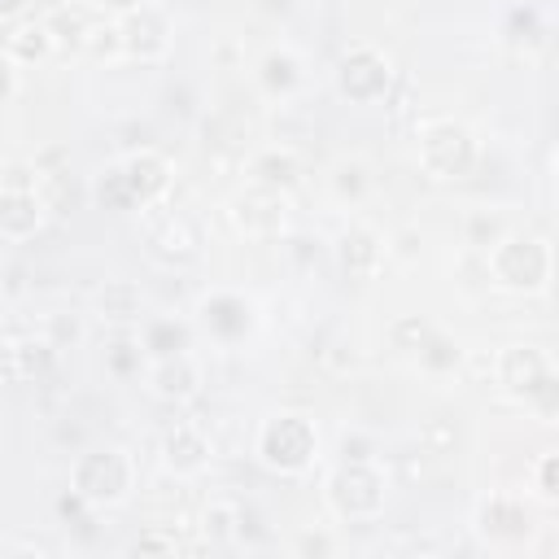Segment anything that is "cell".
Listing matches in <instances>:
<instances>
[{
	"mask_svg": "<svg viewBox=\"0 0 559 559\" xmlns=\"http://www.w3.org/2000/svg\"><path fill=\"white\" fill-rule=\"evenodd\" d=\"M476 520H480V528H485L489 537H507V542L528 537V528H533L524 502H515V498H507V493H493L489 502H480V515H476Z\"/></svg>",
	"mask_w": 559,
	"mask_h": 559,
	"instance_id": "obj_14",
	"label": "cell"
},
{
	"mask_svg": "<svg viewBox=\"0 0 559 559\" xmlns=\"http://www.w3.org/2000/svg\"><path fill=\"white\" fill-rule=\"evenodd\" d=\"M240 524H245L240 507H231V502H210L205 507V537L210 542H231L240 533Z\"/></svg>",
	"mask_w": 559,
	"mask_h": 559,
	"instance_id": "obj_25",
	"label": "cell"
},
{
	"mask_svg": "<svg viewBox=\"0 0 559 559\" xmlns=\"http://www.w3.org/2000/svg\"><path fill=\"white\" fill-rule=\"evenodd\" d=\"M26 4H31V0H0V17H17Z\"/></svg>",
	"mask_w": 559,
	"mask_h": 559,
	"instance_id": "obj_38",
	"label": "cell"
},
{
	"mask_svg": "<svg viewBox=\"0 0 559 559\" xmlns=\"http://www.w3.org/2000/svg\"><path fill=\"white\" fill-rule=\"evenodd\" d=\"M13 87H17V83H13V70H9V61H0V105L13 96Z\"/></svg>",
	"mask_w": 559,
	"mask_h": 559,
	"instance_id": "obj_36",
	"label": "cell"
},
{
	"mask_svg": "<svg viewBox=\"0 0 559 559\" xmlns=\"http://www.w3.org/2000/svg\"><path fill=\"white\" fill-rule=\"evenodd\" d=\"M393 336H397L402 349H419L424 336H428V323H419V319H402V323L393 328Z\"/></svg>",
	"mask_w": 559,
	"mask_h": 559,
	"instance_id": "obj_32",
	"label": "cell"
},
{
	"mask_svg": "<svg viewBox=\"0 0 559 559\" xmlns=\"http://www.w3.org/2000/svg\"><path fill=\"white\" fill-rule=\"evenodd\" d=\"M537 493L559 498V459L555 454H542V463H537Z\"/></svg>",
	"mask_w": 559,
	"mask_h": 559,
	"instance_id": "obj_31",
	"label": "cell"
},
{
	"mask_svg": "<svg viewBox=\"0 0 559 559\" xmlns=\"http://www.w3.org/2000/svg\"><path fill=\"white\" fill-rule=\"evenodd\" d=\"M144 349H148L153 358H175V354L188 349V328L175 323V319H153V323L144 328Z\"/></svg>",
	"mask_w": 559,
	"mask_h": 559,
	"instance_id": "obj_22",
	"label": "cell"
},
{
	"mask_svg": "<svg viewBox=\"0 0 559 559\" xmlns=\"http://www.w3.org/2000/svg\"><path fill=\"white\" fill-rule=\"evenodd\" d=\"M9 358H13V371L17 376H39L44 367H48V358H52V345L48 341H39V345H17V349H9Z\"/></svg>",
	"mask_w": 559,
	"mask_h": 559,
	"instance_id": "obj_27",
	"label": "cell"
},
{
	"mask_svg": "<svg viewBox=\"0 0 559 559\" xmlns=\"http://www.w3.org/2000/svg\"><path fill=\"white\" fill-rule=\"evenodd\" d=\"M44 26H48L52 44H61L66 52H79V48H87L92 22H87V13H83V9H74V4H57V9L44 17Z\"/></svg>",
	"mask_w": 559,
	"mask_h": 559,
	"instance_id": "obj_17",
	"label": "cell"
},
{
	"mask_svg": "<svg viewBox=\"0 0 559 559\" xmlns=\"http://www.w3.org/2000/svg\"><path fill=\"white\" fill-rule=\"evenodd\" d=\"M297 550H301V555H332V542H328V537H314V533H306V537L297 542Z\"/></svg>",
	"mask_w": 559,
	"mask_h": 559,
	"instance_id": "obj_34",
	"label": "cell"
},
{
	"mask_svg": "<svg viewBox=\"0 0 559 559\" xmlns=\"http://www.w3.org/2000/svg\"><path fill=\"white\" fill-rule=\"evenodd\" d=\"M118 35H122V52H131V57H140V61H157V57H166V48H170V22H166V13L153 9V4H140V9L122 13Z\"/></svg>",
	"mask_w": 559,
	"mask_h": 559,
	"instance_id": "obj_8",
	"label": "cell"
},
{
	"mask_svg": "<svg viewBox=\"0 0 559 559\" xmlns=\"http://www.w3.org/2000/svg\"><path fill=\"white\" fill-rule=\"evenodd\" d=\"M297 175H301V162L293 148H266L253 157V179L262 188H288V183H297Z\"/></svg>",
	"mask_w": 559,
	"mask_h": 559,
	"instance_id": "obj_19",
	"label": "cell"
},
{
	"mask_svg": "<svg viewBox=\"0 0 559 559\" xmlns=\"http://www.w3.org/2000/svg\"><path fill=\"white\" fill-rule=\"evenodd\" d=\"M96 201H100V210H135V192H131L122 166H109L96 179Z\"/></svg>",
	"mask_w": 559,
	"mask_h": 559,
	"instance_id": "obj_23",
	"label": "cell"
},
{
	"mask_svg": "<svg viewBox=\"0 0 559 559\" xmlns=\"http://www.w3.org/2000/svg\"><path fill=\"white\" fill-rule=\"evenodd\" d=\"M74 493H83L92 507H105V502H122L127 489H131V463L122 450H92L74 463V476H70Z\"/></svg>",
	"mask_w": 559,
	"mask_h": 559,
	"instance_id": "obj_5",
	"label": "cell"
},
{
	"mask_svg": "<svg viewBox=\"0 0 559 559\" xmlns=\"http://www.w3.org/2000/svg\"><path fill=\"white\" fill-rule=\"evenodd\" d=\"M419 153H424V166L437 179H463L476 166V135L463 122H432L424 131Z\"/></svg>",
	"mask_w": 559,
	"mask_h": 559,
	"instance_id": "obj_6",
	"label": "cell"
},
{
	"mask_svg": "<svg viewBox=\"0 0 559 559\" xmlns=\"http://www.w3.org/2000/svg\"><path fill=\"white\" fill-rule=\"evenodd\" d=\"M39 223H44V201L31 188H4L0 192V236L26 240L39 231Z\"/></svg>",
	"mask_w": 559,
	"mask_h": 559,
	"instance_id": "obj_11",
	"label": "cell"
},
{
	"mask_svg": "<svg viewBox=\"0 0 559 559\" xmlns=\"http://www.w3.org/2000/svg\"><path fill=\"white\" fill-rule=\"evenodd\" d=\"M105 362H109L114 376H135L140 371V345L135 341H114L109 354H105Z\"/></svg>",
	"mask_w": 559,
	"mask_h": 559,
	"instance_id": "obj_29",
	"label": "cell"
},
{
	"mask_svg": "<svg viewBox=\"0 0 559 559\" xmlns=\"http://www.w3.org/2000/svg\"><path fill=\"white\" fill-rule=\"evenodd\" d=\"M389 83H393L389 57H380L376 48H349L336 66V87L354 105H376L380 96H389Z\"/></svg>",
	"mask_w": 559,
	"mask_h": 559,
	"instance_id": "obj_7",
	"label": "cell"
},
{
	"mask_svg": "<svg viewBox=\"0 0 559 559\" xmlns=\"http://www.w3.org/2000/svg\"><path fill=\"white\" fill-rule=\"evenodd\" d=\"M341 450H345V459H367V454H362V450H367V441H362V437H345V441H341Z\"/></svg>",
	"mask_w": 559,
	"mask_h": 559,
	"instance_id": "obj_37",
	"label": "cell"
},
{
	"mask_svg": "<svg viewBox=\"0 0 559 559\" xmlns=\"http://www.w3.org/2000/svg\"><path fill=\"white\" fill-rule=\"evenodd\" d=\"M52 52V35L44 22H22L13 35H9V57L13 61H44Z\"/></svg>",
	"mask_w": 559,
	"mask_h": 559,
	"instance_id": "obj_21",
	"label": "cell"
},
{
	"mask_svg": "<svg viewBox=\"0 0 559 559\" xmlns=\"http://www.w3.org/2000/svg\"><path fill=\"white\" fill-rule=\"evenodd\" d=\"M336 258H341V271L349 280H371L384 262V240L367 227H349L341 240H336Z\"/></svg>",
	"mask_w": 559,
	"mask_h": 559,
	"instance_id": "obj_9",
	"label": "cell"
},
{
	"mask_svg": "<svg viewBox=\"0 0 559 559\" xmlns=\"http://www.w3.org/2000/svg\"><path fill=\"white\" fill-rule=\"evenodd\" d=\"M118 48H122L118 26H92V35H87V52L92 57H114Z\"/></svg>",
	"mask_w": 559,
	"mask_h": 559,
	"instance_id": "obj_30",
	"label": "cell"
},
{
	"mask_svg": "<svg viewBox=\"0 0 559 559\" xmlns=\"http://www.w3.org/2000/svg\"><path fill=\"white\" fill-rule=\"evenodd\" d=\"M140 306H144V297H140V288H135L131 280H109V284L100 288V297H96L100 319H114V323L140 319Z\"/></svg>",
	"mask_w": 559,
	"mask_h": 559,
	"instance_id": "obj_18",
	"label": "cell"
},
{
	"mask_svg": "<svg viewBox=\"0 0 559 559\" xmlns=\"http://www.w3.org/2000/svg\"><path fill=\"white\" fill-rule=\"evenodd\" d=\"M498 380H502V389L511 393V397H524V402H533L546 419L555 415V371H550V358L542 354V349H533V345H515V349H507L502 354V362H498Z\"/></svg>",
	"mask_w": 559,
	"mask_h": 559,
	"instance_id": "obj_3",
	"label": "cell"
},
{
	"mask_svg": "<svg viewBox=\"0 0 559 559\" xmlns=\"http://www.w3.org/2000/svg\"><path fill=\"white\" fill-rule=\"evenodd\" d=\"M332 188H336L341 201H358V197L367 192V170H362L358 162H341L336 175H332Z\"/></svg>",
	"mask_w": 559,
	"mask_h": 559,
	"instance_id": "obj_28",
	"label": "cell"
},
{
	"mask_svg": "<svg viewBox=\"0 0 559 559\" xmlns=\"http://www.w3.org/2000/svg\"><path fill=\"white\" fill-rule=\"evenodd\" d=\"M314 450H319V432H314V424L306 419V415H275V419H266L262 424V432H258V454H262V463L266 467H275V472H306L310 463H314Z\"/></svg>",
	"mask_w": 559,
	"mask_h": 559,
	"instance_id": "obj_2",
	"label": "cell"
},
{
	"mask_svg": "<svg viewBox=\"0 0 559 559\" xmlns=\"http://www.w3.org/2000/svg\"><path fill=\"white\" fill-rule=\"evenodd\" d=\"M328 502L345 520H367L384 507V476L367 459H345L328 480Z\"/></svg>",
	"mask_w": 559,
	"mask_h": 559,
	"instance_id": "obj_4",
	"label": "cell"
},
{
	"mask_svg": "<svg viewBox=\"0 0 559 559\" xmlns=\"http://www.w3.org/2000/svg\"><path fill=\"white\" fill-rule=\"evenodd\" d=\"M493 280L511 293H542L550 280V249L537 236H502L489 253Z\"/></svg>",
	"mask_w": 559,
	"mask_h": 559,
	"instance_id": "obj_1",
	"label": "cell"
},
{
	"mask_svg": "<svg viewBox=\"0 0 559 559\" xmlns=\"http://www.w3.org/2000/svg\"><path fill=\"white\" fill-rule=\"evenodd\" d=\"M153 245H157L162 258H192V249H197V231L188 227V218H170V223L153 236Z\"/></svg>",
	"mask_w": 559,
	"mask_h": 559,
	"instance_id": "obj_24",
	"label": "cell"
},
{
	"mask_svg": "<svg viewBox=\"0 0 559 559\" xmlns=\"http://www.w3.org/2000/svg\"><path fill=\"white\" fill-rule=\"evenodd\" d=\"M162 459H166V467H175V472H201L205 467V459H210V441L192 428V424H175L170 432H166V441H162Z\"/></svg>",
	"mask_w": 559,
	"mask_h": 559,
	"instance_id": "obj_15",
	"label": "cell"
},
{
	"mask_svg": "<svg viewBox=\"0 0 559 559\" xmlns=\"http://www.w3.org/2000/svg\"><path fill=\"white\" fill-rule=\"evenodd\" d=\"M236 223L249 231V236H266V231H280V223H284V197H280V188H253V192H245L240 201H236Z\"/></svg>",
	"mask_w": 559,
	"mask_h": 559,
	"instance_id": "obj_13",
	"label": "cell"
},
{
	"mask_svg": "<svg viewBox=\"0 0 559 559\" xmlns=\"http://www.w3.org/2000/svg\"><path fill=\"white\" fill-rule=\"evenodd\" d=\"M201 323L218 336V341H245L253 314H249V301L236 297V293H214L201 301Z\"/></svg>",
	"mask_w": 559,
	"mask_h": 559,
	"instance_id": "obj_10",
	"label": "cell"
},
{
	"mask_svg": "<svg viewBox=\"0 0 559 559\" xmlns=\"http://www.w3.org/2000/svg\"><path fill=\"white\" fill-rule=\"evenodd\" d=\"M467 236H472V245H489V240L498 245V240H502V223H498V218H485V214H480V218H472Z\"/></svg>",
	"mask_w": 559,
	"mask_h": 559,
	"instance_id": "obj_33",
	"label": "cell"
},
{
	"mask_svg": "<svg viewBox=\"0 0 559 559\" xmlns=\"http://www.w3.org/2000/svg\"><path fill=\"white\" fill-rule=\"evenodd\" d=\"M122 175H127V183H131V192H135V205H153V201L170 188V166H166V157H162V153H148V148H140L135 157H127V162H122Z\"/></svg>",
	"mask_w": 559,
	"mask_h": 559,
	"instance_id": "obj_12",
	"label": "cell"
},
{
	"mask_svg": "<svg viewBox=\"0 0 559 559\" xmlns=\"http://www.w3.org/2000/svg\"><path fill=\"white\" fill-rule=\"evenodd\" d=\"M258 79H262V87L271 96H288L297 87V79H301V66H297L293 52H266L262 66H258Z\"/></svg>",
	"mask_w": 559,
	"mask_h": 559,
	"instance_id": "obj_20",
	"label": "cell"
},
{
	"mask_svg": "<svg viewBox=\"0 0 559 559\" xmlns=\"http://www.w3.org/2000/svg\"><path fill=\"white\" fill-rule=\"evenodd\" d=\"M140 550H162V555H170L175 542H166V537H140V542H135V555H140Z\"/></svg>",
	"mask_w": 559,
	"mask_h": 559,
	"instance_id": "obj_35",
	"label": "cell"
},
{
	"mask_svg": "<svg viewBox=\"0 0 559 559\" xmlns=\"http://www.w3.org/2000/svg\"><path fill=\"white\" fill-rule=\"evenodd\" d=\"M419 362H424L428 371H450V367L459 362V345H454L450 336L428 332V336H424V345H419Z\"/></svg>",
	"mask_w": 559,
	"mask_h": 559,
	"instance_id": "obj_26",
	"label": "cell"
},
{
	"mask_svg": "<svg viewBox=\"0 0 559 559\" xmlns=\"http://www.w3.org/2000/svg\"><path fill=\"white\" fill-rule=\"evenodd\" d=\"M57 336H70V341H74V336H79V323H74V319H70V323L61 319V323H57Z\"/></svg>",
	"mask_w": 559,
	"mask_h": 559,
	"instance_id": "obj_40",
	"label": "cell"
},
{
	"mask_svg": "<svg viewBox=\"0 0 559 559\" xmlns=\"http://www.w3.org/2000/svg\"><path fill=\"white\" fill-rule=\"evenodd\" d=\"M153 393L157 397H192L197 393V367L188 362V354H175V358H157V371H153Z\"/></svg>",
	"mask_w": 559,
	"mask_h": 559,
	"instance_id": "obj_16",
	"label": "cell"
},
{
	"mask_svg": "<svg viewBox=\"0 0 559 559\" xmlns=\"http://www.w3.org/2000/svg\"><path fill=\"white\" fill-rule=\"evenodd\" d=\"M100 4H109V9H118V13H131V9H140V4H148V0H100Z\"/></svg>",
	"mask_w": 559,
	"mask_h": 559,
	"instance_id": "obj_39",
	"label": "cell"
}]
</instances>
